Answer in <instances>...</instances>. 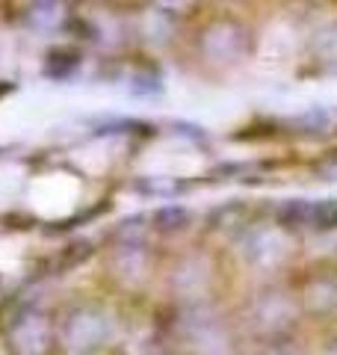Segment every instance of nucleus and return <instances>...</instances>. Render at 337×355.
I'll list each match as a JSON object with an SVG mask.
<instances>
[{"label": "nucleus", "instance_id": "f257e3e1", "mask_svg": "<svg viewBox=\"0 0 337 355\" xmlns=\"http://www.w3.org/2000/svg\"><path fill=\"white\" fill-rule=\"evenodd\" d=\"M243 331L213 302L178 305L172 320V343L178 355H240Z\"/></svg>", "mask_w": 337, "mask_h": 355}, {"label": "nucleus", "instance_id": "f03ea898", "mask_svg": "<svg viewBox=\"0 0 337 355\" xmlns=\"http://www.w3.org/2000/svg\"><path fill=\"white\" fill-rule=\"evenodd\" d=\"M299 317H302V305L296 293L281 284H266L245 302L240 331L254 343L287 340L293 338Z\"/></svg>", "mask_w": 337, "mask_h": 355}, {"label": "nucleus", "instance_id": "7ed1b4c3", "mask_svg": "<svg viewBox=\"0 0 337 355\" xmlns=\"http://www.w3.org/2000/svg\"><path fill=\"white\" fill-rule=\"evenodd\" d=\"M299 240L296 231H290L278 222H252L237 237V252L245 270L257 275H278L287 270L296 258Z\"/></svg>", "mask_w": 337, "mask_h": 355}, {"label": "nucleus", "instance_id": "20e7f679", "mask_svg": "<svg viewBox=\"0 0 337 355\" xmlns=\"http://www.w3.org/2000/svg\"><path fill=\"white\" fill-rule=\"evenodd\" d=\"M56 329H60V347L69 355H95L116 335L112 314L98 302L71 305L56 320Z\"/></svg>", "mask_w": 337, "mask_h": 355}, {"label": "nucleus", "instance_id": "39448f33", "mask_svg": "<svg viewBox=\"0 0 337 355\" xmlns=\"http://www.w3.org/2000/svg\"><path fill=\"white\" fill-rule=\"evenodd\" d=\"M198 53L210 65L234 69V65L249 60L252 30L234 15H216V18H210L198 33Z\"/></svg>", "mask_w": 337, "mask_h": 355}, {"label": "nucleus", "instance_id": "423d86ee", "mask_svg": "<svg viewBox=\"0 0 337 355\" xmlns=\"http://www.w3.org/2000/svg\"><path fill=\"white\" fill-rule=\"evenodd\" d=\"M104 266H107L110 279L119 287H125V291H139V287H145L151 279L154 254L148 249V243H145L139 234H130V231L119 228L116 243L110 246Z\"/></svg>", "mask_w": 337, "mask_h": 355}, {"label": "nucleus", "instance_id": "0eeeda50", "mask_svg": "<svg viewBox=\"0 0 337 355\" xmlns=\"http://www.w3.org/2000/svg\"><path fill=\"white\" fill-rule=\"evenodd\" d=\"M168 291H172L178 305L213 302V291H216V263H213V258L201 249L184 252L168 272Z\"/></svg>", "mask_w": 337, "mask_h": 355}, {"label": "nucleus", "instance_id": "6e6552de", "mask_svg": "<svg viewBox=\"0 0 337 355\" xmlns=\"http://www.w3.org/2000/svg\"><path fill=\"white\" fill-rule=\"evenodd\" d=\"M6 347L12 355H53L60 347L56 317L36 305L18 311L6 329Z\"/></svg>", "mask_w": 337, "mask_h": 355}, {"label": "nucleus", "instance_id": "1a4fd4ad", "mask_svg": "<svg viewBox=\"0 0 337 355\" xmlns=\"http://www.w3.org/2000/svg\"><path fill=\"white\" fill-rule=\"evenodd\" d=\"M275 222L290 231H331L337 228V198H290L275 210Z\"/></svg>", "mask_w": 337, "mask_h": 355}, {"label": "nucleus", "instance_id": "9d476101", "mask_svg": "<svg viewBox=\"0 0 337 355\" xmlns=\"http://www.w3.org/2000/svg\"><path fill=\"white\" fill-rule=\"evenodd\" d=\"M293 293L302 305V314H329L337 308V282L329 275H311Z\"/></svg>", "mask_w": 337, "mask_h": 355}, {"label": "nucleus", "instance_id": "9b49d317", "mask_svg": "<svg viewBox=\"0 0 337 355\" xmlns=\"http://www.w3.org/2000/svg\"><path fill=\"white\" fill-rule=\"evenodd\" d=\"M71 12H69V3L65 0H36L27 12V21L33 30L39 33H56V30H65L71 24Z\"/></svg>", "mask_w": 337, "mask_h": 355}, {"label": "nucleus", "instance_id": "f8f14e48", "mask_svg": "<svg viewBox=\"0 0 337 355\" xmlns=\"http://www.w3.org/2000/svg\"><path fill=\"white\" fill-rule=\"evenodd\" d=\"M154 231H160V234H166V237H175V234H181V231H187L189 228V222H193V216H189V210L187 207H178V205H172V207H163V210H157L154 214Z\"/></svg>", "mask_w": 337, "mask_h": 355}, {"label": "nucleus", "instance_id": "ddd939ff", "mask_svg": "<svg viewBox=\"0 0 337 355\" xmlns=\"http://www.w3.org/2000/svg\"><path fill=\"white\" fill-rule=\"evenodd\" d=\"M151 9L168 21H187L198 15L201 0H151Z\"/></svg>", "mask_w": 337, "mask_h": 355}, {"label": "nucleus", "instance_id": "4468645a", "mask_svg": "<svg viewBox=\"0 0 337 355\" xmlns=\"http://www.w3.org/2000/svg\"><path fill=\"white\" fill-rule=\"evenodd\" d=\"M252 355H305V352L296 347L293 338H287V340H273V343H257Z\"/></svg>", "mask_w": 337, "mask_h": 355}, {"label": "nucleus", "instance_id": "2eb2a0df", "mask_svg": "<svg viewBox=\"0 0 337 355\" xmlns=\"http://www.w3.org/2000/svg\"><path fill=\"white\" fill-rule=\"evenodd\" d=\"M313 172H317L320 181H337V151H329L322 160H317Z\"/></svg>", "mask_w": 337, "mask_h": 355}, {"label": "nucleus", "instance_id": "dca6fc26", "mask_svg": "<svg viewBox=\"0 0 337 355\" xmlns=\"http://www.w3.org/2000/svg\"><path fill=\"white\" fill-rule=\"evenodd\" d=\"M317 48H320L322 57L337 60V27H331V30H325V33H322V36L317 39Z\"/></svg>", "mask_w": 337, "mask_h": 355}, {"label": "nucleus", "instance_id": "f3484780", "mask_svg": "<svg viewBox=\"0 0 337 355\" xmlns=\"http://www.w3.org/2000/svg\"><path fill=\"white\" fill-rule=\"evenodd\" d=\"M325 355H337V347H331V349H329V352H325Z\"/></svg>", "mask_w": 337, "mask_h": 355}]
</instances>
